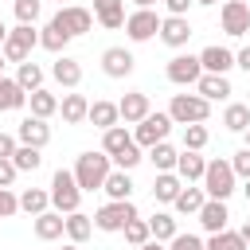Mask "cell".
<instances>
[{"instance_id":"cell-1","label":"cell","mask_w":250,"mask_h":250,"mask_svg":"<svg viewBox=\"0 0 250 250\" xmlns=\"http://www.w3.org/2000/svg\"><path fill=\"white\" fill-rule=\"evenodd\" d=\"M109 156L105 152H82L78 160H74V180H78V188L82 191H98L102 184H105V176H109Z\"/></svg>"},{"instance_id":"cell-2","label":"cell","mask_w":250,"mask_h":250,"mask_svg":"<svg viewBox=\"0 0 250 250\" xmlns=\"http://www.w3.org/2000/svg\"><path fill=\"white\" fill-rule=\"evenodd\" d=\"M31 47H39L35 23H16V27L4 35L0 55H4V62H23V59H31Z\"/></svg>"},{"instance_id":"cell-3","label":"cell","mask_w":250,"mask_h":250,"mask_svg":"<svg viewBox=\"0 0 250 250\" xmlns=\"http://www.w3.org/2000/svg\"><path fill=\"white\" fill-rule=\"evenodd\" d=\"M78 203H82V188H78L74 172L59 168V172L51 176V207H55L59 215H70V211H78Z\"/></svg>"},{"instance_id":"cell-4","label":"cell","mask_w":250,"mask_h":250,"mask_svg":"<svg viewBox=\"0 0 250 250\" xmlns=\"http://www.w3.org/2000/svg\"><path fill=\"white\" fill-rule=\"evenodd\" d=\"M234 168H230V160H207V168H203V195L207 199H227L230 191H234Z\"/></svg>"},{"instance_id":"cell-5","label":"cell","mask_w":250,"mask_h":250,"mask_svg":"<svg viewBox=\"0 0 250 250\" xmlns=\"http://www.w3.org/2000/svg\"><path fill=\"white\" fill-rule=\"evenodd\" d=\"M168 117L176 125H191V121H207L211 117V102L199 98V94H172V105H168Z\"/></svg>"},{"instance_id":"cell-6","label":"cell","mask_w":250,"mask_h":250,"mask_svg":"<svg viewBox=\"0 0 250 250\" xmlns=\"http://www.w3.org/2000/svg\"><path fill=\"white\" fill-rule=\"evenodd\" d=\"M172 125H176V121H172L168 113H152V109H148V113L137 121V129H133V141H137L141 148H152L156 141H168Z\"/></svg>"},{"instance_id":"cell-7","label":"cell","mask_w":250,"mask_h":250,"mask_svg":"<svg viewBox=\"0 0 250 250\" xmlns=\"http://www.w3.org/2000/svg\"><path fill=\"white\" fill-rule=\"evenodd\" d=\"M129 219H137V207H133V199H109L105 207H98V215H94V227L98 230H121Z\"/></svg>"},{"instance_id":"cell-8","label":"cell","mask_w":250,"mask_h":250,"mask_svg":"<svg viewBox=\"0 0 250 250\" xmlns=\"http://www.w3.org/2000/svg\"><path fill=\"white\" fill-rule=\"evenodd\" d=\"M160 31V16L152 12V8H137L133 16H125V35L133 39V43H145V39H152Z\"/></svg>"},{"instance_id":"cell-9","label":"cell","mask_w":250,"mask_h":250,"mask_svg":"<svg viewBox=\"0 0 250 250\" xmlns=\"http://www.w3.org/2000/svg\"><path fill=\"white\" fill-rule=\"evenodd\" d=\"M168 82H176V86H195L199 82V74H203V66H199V55H176V59H168Z\"/></svg>"},{"instance_id":"cell-10","label":"cell","mask_w":250,"mask_h":250,"mask_svg":"<svg viewBox=\"0 0 250 250\" xmlns=\"http://www.w3.org/2000/svg\"><path fill=\"white\" fill-rule=\"evenodd\" d=\"M219 20H223V31H227V35H234V39L250 31V8H246L242 0H223Z\"/></svg>"},{"instance_id":"cell-11","label":"cell","mask_w":250,"mask_h":250,"mask_svg":"<svg viewBox=\"0 0 250 250\" xmlns=\"http://www.w3.org/2000/svg\"><path fill=\"white\" fill-rule=\"evenodd\" d=\"M55 20L70 31V39H74V35H86V31L94 27V16H90L86 8H78V4H62V8L55 12Z\"/></svg>"},{"instance_id":"cell-12","label":"cell","mask_w":250,"mask_h":250,"mask_svg":"<svg viewBox=\"0 0 250 250\" xmlns=\"http://www.w3.org/2000/svg\"><path fill=\"white\" fill-rule=\"evenodd\" d=\"M133 51H125V47H109V51H102V70H105V78H129L133 74Z\"/></svg>"},{"instance_id":"cell-13","label":"cell","mask_w":250,"mask_h":250,"mask_svg":"<svg viewBox=\"0 0 250 250\" xmlns=\"http://www.w3.org/2000/svg\"><path fill=\"white\" fill-rule=\"evenodd\" d=\"M16 141H20V145H31V148H43V145L51 141V125H47L43 117H23V121L16 125Z\"/></svg>"},{"instance_id":"cell-14","label":"cell","mask_w":250,"mask_h":250,"mask_svg":"<svg viewBox=\"0 0 250 250\" xmlns=\"http://www.w3.org/2000/svg\"><path fill=\"white\" fill-rule=\"evenodd\" d=\"M199 66H203V74H227V70L234 66V51H227V47L211 43V47H203V51H199Z\"/></svg>"},{"instance_id":"cell-15","label":"cell","mask_w":250,"mask_h":250,"mask_svg":"<svg viewBox=\"0 0 250 250\" xmlns=\"http://www.w3.org/2000/svg\"><path fill=\"white\" fill-rule=\"evenodd\" d=\"M195 215H199V223H203V230H207V234H215V230H227V219H230V211H227V199H203V207H199Z\"/></svg>"},{"instance_id":"cell-16","label":"cell","mask_w":250,"mask_h":250,"mask_svg":"<svg viewBox=\"0 0 250 250\" xmlns=\"http://www.w3.org/2000/svg\"><path fill=\"white\" fill-rule=\"evenodd\" d=\"M156 35H160L168 47H184V43L191 39V23H188V16H164Z\"/></svg>"},{"instance_id":"cell-17","label":"cell","mask_w":250,"mask_h":250,"mask_svg":"<svg viewBox=\"0 0 250 250\" xmlns=\"http://www.w3.org/2000/svg\"><path fill=\"white\" fill-rule=\"evenodd\" d=\"M66 43H70V31L51 16V20H47V27L39 31V47H43V51H51V55H62V51H66Z\"/></svg>"},{"instance_id":"cell-18","label":"cell","mask_w":250,"mask_h":250,"mask_svg":"<svg viewBox=\"0 0 250 250\" xmlns=\"http://www.w3.org/2000/svg\"><path fill=\"white\" fill-rule=\"evenodd\" d=\"M148 109H152V105H148V94H141V90H133V94H125V98L117 102V113H121L125 125H137Z\"/></svg>"},{"instance_id":"cell-19","label":"cell","mask_w":250,"mask_h":250,"mask_svg":"<svg viewBox=\"0 0 250 250\" xmlns=\"http://www.w3.org/2000/svg\"><path fill=\"white\" fill-rule=\"evenodd\" d=\"M51 74H55V82H59V86L74 90V86L82 82V62H78V59H70V55H59V59H55V66H51Z\"/></svg>"},{"instance_id":"cell-20","label":"cell","mask_w":250,"mask_h":250,"mask_svg":"<svg viewBox=\"0 0 250 250\" xmlns=\"http://www.w3.org/2000/svg\"><path fill=\"white\" fill-rule=\"evenodd\" d=\"M195 94L207 102H223V98H230V82H227V74H199Z\"/></svg>"},{"instance_id":"cell-21","label":"cell","mask_w":250,"mask_h":250,"mask_svg":"<svg viewBox=\"0 0 250 250\" xmlns=\"http://www.w3.org/2000/svg\"><path fill=\"white\" fill-rule=\"evenodd\" d=\"M59 234H66V215H59V211H43V215H35V238L55 242Z\"/></svg>"},{"instance_id":"cell-22","label":"cell","mask_w":250,"mask_h":250,"mask_svg":"<svg viewBox=\"0 0 250 250\" xmlns=\"http://www.w3.org/2000/svg\"><path fill=\"white\" fill-rule=\"evenodd\" d=\"M94 16H98L102 27L117 31L125 23V0H94Z\"/></svg>"},{"instance_id":"cell-23","label":"cell","mask_w":250,"mask_h":250,"mask_svg":"<svg viewBox=\"0 0 250 250\" xmlns=\"http://www.w3.org/2000/svg\"><path fill=\"white\" fill-rule=\"evenodd\" d=\"M203 168H207V160H203L199 152H191V148H184V152L176 156V176H180L184 184H191V180H203Z\"/></svg>"},{"instance_id":"cell-24","label":"cell","mask_w":250,"mask_h":250,"mask_svg":"<svg viewBox=\"0 0 250 250\" xmlns=\"http://www.w3.org/2000/svg\"><path fill=\"white\" fill-rule=\"evenodd\" d=\"M59 113H62V121H66V125H82V121H86V113H90L86 94H66V98L59 102Z\"/></svg>"},{"instance_id":"cell-25","label":"cell","mask_w":250,"mask_h":250,"mask_svg":"<svg viewBox=\"0 0 250 250\" xmlns=\"http://www.w3.org/2000/svg\"><path fill=\"white\" fill-rule=\"evenodd\" d=\"M86 121L94 129H109V125H121V113H117V102H90V113Z\"/></svg>"},{"instance_id":"cell-26","label":"cell","mask_w":250,"mask_h":250,"mask_svg":"<svg viewBox=\"0 0 250 250\" xmlns=\"http://www.w3.org/2000/svg\"><path fill=\"white\" fill-rule=\"evenodd\" d=\"M180 188H184V180H180L176 172H156V180H152V199H156V203H172V199L180 195Z\"/></svg>"},{"instance_id":"cell-27","label":"cell","mask_w":250,"mask_h":250,"mask_svg":"<svg viewBox=\"0 0 250 250\" xmlns=\"http://www.w3.org/2000/svg\"><path fill=\"white\" fill-rule=\"evenodd\" d=\"M125 145H133V133H129L125 125H109V129H102V152H105V156H117Z\"/></svg>"},{"instance_id":"cell-28","label":"cell","mask_w":250,"mask_h":250,"mask_svg":"<svg viewBox=\"0 0 250 250\" xmlns=\"http://www.w3.org/2000/svg\"><path fill=\"white\" fill-rule=\"evenodd\" d=\"M102 191L109 195V199H129L133 195V180H129V172L125 168H109V176H105V184H102Z\"/></svg>"},{"instance_id":"cell-29","label":"cell","mask_w":250,"mask_h":250,"mask_svg":"<svg viewBox=\"0 0 250 250\" xmlns=\"http://www.w3.org/2000/svg\"><path fill=\"white\" fill-rule=\"evenodd\" d=\"M27 102H31V117H43V121H47L51 113H59V98H55L51 90H43V86H39V90H31V94H27Z\"/></svg>"},{"instance_id":"cell-30","label":"cell","mask_w":250,"mask_h":250,"mask_svg":"<svg viewBox=\"0 0 250 250\" xmlns=\"http://www.w3.org/2000/svg\"><path fill=\"white\" fill-rule=\"evenodd\" d=\"M47 207H51V191H43V188H23V191H20V211L43 215Z\"/></svg>"},{"instance_id":"cell-31","label":"cell","mask_w":250,"mask_h":250,"mask_svg":"<svg viewBox=\"0 0 250 250\" xmlns=\"http://www.w3.org/2000/svg\"><path fill=\"white\" fill-rule=\"evenodd\" d=\"M23 102H27V90L16 78H4L0 74V109H20Z\"/></svg>"},{"instance_id":"cell-32","label":"cell","mask_w":250,"mask_h":250,"mask_svg":"<svg viewBox=\"0 0 250 250\" xmlns=\"http://www.w3.org/2000/svg\"><path fill=\"white\" fill-rule=\"evenodd\" d=\"M176 156H180V152H176L168 141H156V145L148 148V160H152L156 172H176Z\"/></svg>"},{"instance_id":"cell-33","label":"cell","mask_w":250,"mask_h":250,"mask_svg":"<svg viewBox=\"0 0 250 250\" xmlns=\"http://www.w3.org/2000/svg\"><path fill=\"white\" fill-rule=\"evenodd\" d=\"M223 125H227L230 133H246V125H250V105H246V102H230V105L223 109Z\"/></svg>"},{"instance_id":"cell-34","label":"cell","mask_w":250,"mask_h":250,"mask_svg":"<svg viewBox=\"0 0 250 250\" xmlns=\"http://www.w3.org/2000/svg\"><path fill=\"white\" fill-rule=\"evenodd\" d=\"M16 66H20V70H16V82H20V86H23L27 94L43 86V66H39V62H31V59H23V62H16Z\"/></svg>"},{"instance_id":"cell-35","label":"cell","mask_w":250,"mask_h":250,"mask_svg":"<svg viewBox=\"0 0 250 250\" xmlns=\"http://www.w3.org/2000/svg\"><path fill=\"white\" fill-rule=\"evenodd\" d=\"M203 199H207L203 188H180V195L172 199V207H176L180 215H195V211L203 207Z\"/></svg>"},{"instance_id":"cell-36","label":"cell","mask_w":250,"mask_h":250,"mask_svg":"<svg viewBox=\"0 0 250 250\" xmlns=\"http://www.w3.org/2000/svg\"><path fill=\"white\" fill-rule=\"evenodd\" d=\"M43 148H31V145H16V152H12V164H16V172H35L39 164H43V156H39Z\"/></svg>"},{"instance_id":"cell-37","label":"cell","mask_w":250,"mask_h":250,"mask_svg":"<svg viewBox=\"0 0 250 250\" xmlns=\"http://www.w3.org/2000/svg\"><path fill=\"white\" fill-rule=\"evenodd\" d=\"M90 230H94L90 215H82V211H70V215H66V238H70V242H86Z\"/></svg>"},{"instance_id":"cell-38","label":"cell","mask_w":250,"mask_h":250,"mask_svg":"<svg viewBox=\"0 0 250 250\" xmlns=\"http://www.w3.org/2000/svg\"><path fill=\"white\" fill-rule=\"evenodd\" d=\"M148 230H152V238H156V242H168V238L176 234V215H168V211H156V215L148 219Z\"/></svg>"},{"instance_id":"cell-39","label":"cell","mask_w":250,"mask_h":250,"mask_svg":"<svg viewBox=\"0 0 250 250\" xmlns=\"http://www.w3.org/2000/svg\"><path fill=\"white\" fill-rule=\"evenodd\" d=\"M203 250H246V242L238 238V230H215L203 242Z\"/></svg>"},{"instance_id":"cell-40","label":"cell","mask_w":250,"mask_h":250,"mask_svg":"<svg viewBox=\"0 0 250 250\" xmlns=\"http://www.w3.org/2000/svg\"><path fill=\"white\" fill-rule=\"evenodd\" d=\"M121 234H125V242H133V246H141V242H148L152 238V230H148V219H129L125 227H121Z\"/></svg>"},{"instance_id":"cell-41","label":"cell","mask_w":250,"mask_h":250,"mask_svg":"<svg viewBox=\"0 0 250 250\" xmlns=\"http://www.w3.org/2000/svg\"><path fill=\"white\" fill-rule=\"evenodd\" d=\"M207 125L203 121H191V125H184V148H191V152H199L203 145H207Z\"/></svg>"},{"instance_id":"cell-42","label":"cell","mask_w":250,"mask_h":250,"mask_svg":"<svg viewBox=\"0 0 250 250\" xmlns=\"http://www.w3.org/2000/svg\"><path fill=\"white\" fill-rule=\"evenodd\" d=\"M109 160H113L117 168H125V172H133V168H137V164H141L145 156H141V145L133 141V145H125V148H121L117 156H109Z\"/></svg>"},{"instance_id":"cell-43","label":"cell","mask_w":250,"mask_h":250,"mask_svg":"<svg viewBox=\"0 0 250 250\" xmlns=\"http://www.w3.org/2000/svg\"><path fill=\"white\" fill-rule=\"evenodd\" d=\"M12 8H16V20L20 23H35L39 12H43V0H12Z\"/></svg>"},{"instance_id":"cell-44","label":"cell","mask_w":250,"mask_h":250,"mask_svg":"<svg viewBox=\"0 0 250 250\" xmlns=\"http://www.w3.org/2000/svg\"><path fill=\"white\" fill-rule=\"evenodd\" d=\"M168 250H203V238H199V234H180V230H176V234L168 238Z\"/></svg>"},{"instance_id":"cell-45","label":"cell","mask_w":250,"mask_h":250,"mask_svg":"<svg viewBox=\"0 0 250 250\" xmlns=\"http://www.w3.org/2000/svg\"><path fill=\"white\" fill-rule=\"evenodd\" d=\"M20 211V195H12V188H0V219H12Z\"/></svg>"},{"instance_id":"cell-46","label":"cell","mask_w":250,"mask_h":250,"mask_svg":"<svg viewBox=\"0 0 250 250\" xmlns=\"http://www.w3.org/2000/svg\"><path fill=\"white\" fill-rule=\"evenodd\" d=\"M230 168H234V176L250 180V148H238V152H234V160H230Z\"/></svg>"},{"instance_id":"cell-47","label":"cell","mask_w":250,"mask_h":250,"mask_svg":"<svg viewBox=\"0 0 250 250\" xmlns=\"http://www.w3.org/2000/svg\"><path fill=\"white\" fill-rule=\"evenodd\" d=\"M12 180H16V164L12 156H0V188H12Z\"/></svg>"},{"instance_id":"cell-48","label":"cell","mask_w":250,"mask_h":250,"mask_svg":"<svg viewBox=\"0 0 250 250\" xmlns=\"http://www.w3.org/2000/svg\"><path fill=\"white\" fill-rule=\"evenodd\" d=\"M164 8H168V16H188L191 0H164Z\"/></svg>"},{"instance_id":"cell-49","label":"cell","mask_w":250,"mask_h":250,"mask_svg":"<svg viewBox=\"0 0 250 250\" xmlns=\"http://www.w3.org/2000/svg\"><path fill=\"white\" fill-rule=\"evenodd\" d=\"M16 145H20V141H16L12 133H0V156H12V152H16Z\"/></svg>"},{"instance_id":"cell-50","label":"cell","mask_w":250,"mask_h":250,"mask_svg":"<svg viewBox=\"0 0 250 250\" xmlns=\"http://www.w3.org/2000/svg\"><path fill=\"white\" fill-rule=\"evenodd\" d=\"M234 66H242V70L250 74V47H242V51L234 55Z\"/></svg>"},{"instance_id":"cell-51","label":"cell","mask_w":250,"mask_h":250,"mask_svg":"<svg viewBox=\"0 0 250 250\" xmlns=\"http://www.w3.org/2000/svg\"><path fill=\"white\" fill-rule=\"evenodd\" d=\"M137 250H168V246H164V242H156V238H148V242H141Z\"/></svg>"},{"instance_id":"cell-52","label":"cell","mask_w":250,"mask_h":250,"mask_svg":"<svg viewBox=\"0 0 250 250\" xmlns=\"http://www.w3.org/2000/svg\"><path fill=\"white\" fill-rule=\"evenodd\" d=\"M238 238H242V242L250 246V223H242V227H238Z\"/></svg>"},{"instance_id":"cell-53","label":"cell","mask_w":250,"mask_h":250,"mask_svg":"<svg viewBox=\"0 0 250 250\" xmlns=\"http://www.w3.org/2000/svg\"><path fill=\"white\" fill-rule=\"evenodd\" d=\"M133 4H137V8H152L156 0H133Z\"/></svg>"},{"instance_id":"cell-54","label":"cell","mask_w":250,"mask_h":250,"mask_svg":"<svg viewBox=\"0 0 250 250\" xmlns=\"http://www.w3.org/2000/svg\"><path fill=\"white\" fill-rule=\"evenodd\" d=\"M4 35H8V27H4V20H0V43H4Z\"/></svg>"},{"instance_id":"cell-55","label":"cell","mask_w":250,"mask_h":250,"mask_svg":"<svg viewBox=\"0 0 250 250\" xmlns=\"http://www.w3.org/2000/svg\"><path fill=\"white\" fill-rule=\"evenodd\" d=\"M191 4H215V0H191Z\"/></svg>"},{"instance_id":"cell-56","label":"cell","mask_w":250,"mask_h":250,"mask_svg":"<svg viewBox=\"0 0 250 250\" xmlns=\"http://www.w3.org/2000/svg\"><path fill=\"white\" fill-rule=\"evenodd\" d=\"M246 148H250V125H246Z\"/></svg>"},{"instance_id":"cell-57","label":"cell","mask_w":250,"mask_h":250,"mask_svg":"<svg viewBox=\"0 0 250 250\" xmlns=\"http://www.w3.org/2000/svg\"><path fill=\"white\" fill-rule=\"evenodd\" d=\"M246 199H250V180H246Z\"/></svg>"},{"instance_id":"cell-58","label":"cell","mask_w":250,"mask_h":250,"mask_svg":"<svg viewBox=\"0 0 250 250\" xmlns=\"http://www.w3.org/2000/svg\"><path fill=\"white\" fill-rule=\"evenodd\" d=\"M0 74H4V55H0Z\"/></svg>"},{"instance_id":"cell-59","label":"cell","mask_w":250,"mask_h":250,"mask_svg":"<svg viewBox=\"0 0 250 250\" xmlns=\"http://www.w3.org/2000/svg\"><path fill=\"white\" fill-rule=\"evenodd\" d=\"M62 250H78V242H74V246H62Z\"/></svg>"},{"instance_id":"cell-60","label":"cell","mask_w":250,"mask_h":250,"mask_svg":"<svg viewBox=\"0 0 250 250\" xmlns=\"http://www.w3.org/2000/svg\"><path fill=\"white\" fill-rule=\"evenodd\" d=\"M246 250H250V246H246Z\"/></svg>"},{"instance_id":"cell-61","label":"cell","mask_w":250,"mask_h":250,"mask_svg":"<svg viewBox=\"0 0 250 250\" xmlns=\"http://www.w3.org/2000/svg\"><path fill=\"white\" fill-rule=\"evenodd\" d=\"M59 4H62V0H59Z\"/></svg>"}]
</instances>
